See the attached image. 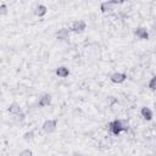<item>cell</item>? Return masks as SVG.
Returning <instances> with one entry per match:
<instances>
[{"mask_svg":"<svg viewBox=\"0 0 156 156\" xmlns=\"http://www.w3.org/2000/svg\"><path fill=\"white\" fill-rule=\"evenodd\" d=\"M116 4V1H107V2H102L101 5V10L102 11H107V10H111V5Z\"/></svg>","mask_w":156,"mask_h":156,"instance_id":"8fae6325","label":"cell"},{"mask_svg":"<svg viewBox=\"0 0 156 156\" xmlns=\"http://www.w3.org/2000/svg\"><path fill=\"white\" fill-rule=\"evenodd\" d=\"M56 74H57L58 77H61V78H66V77L69 74V71H68L67 67H58V68L56 69Z\"/></svg>","mask_w":156,"mask_h":156,"instance_id":"8992f818","label":"cell"},{"mask_svg":"<svg viewBox=\"0 0 156 156\" xmlns=\"http://www.w3.org/2000/svg\"><path fill=\"white\" fill-rule=\"evenodd\" d=\"M126 78H127V76L124 73H118V72L111 76V80L113 83H122V82H124Z\"/></svg>","mask_w":156,"mask_h":156,"instance_id":"277c9868","label":"cell"},{"mask_svg":"<svg viewBox=\"0 0 156 156\" xmlns=\"http://www.w3.org/2000/svg\"><path fill=\"white\" fill-rule=\"evenodd\" d=\"M33 138V132H29V133H26L24 134V139L28 140V139H32Z\"/></svg>","mask_w":156,"mask_h":156,"instance_id":"9a60e30c","label":"cell"},{"mask_svg":"<svg viewBox=\"0 0 156 156\" xmlns=\"http://www.w3.org/2000/svg\"><path fill=\"white\" fill-rule=\"evenodd\" d=\"M56 124H57V121L56 119H48L44 122L43 124V129L48 133H52L55 129H56Z\"/></svg>","mask_w":156,"mask_h":156,"instance_id":"7a4b0ae2","label":"cell"},{"mask_svg":"<svg viewBox=\"0 0 156 156\" xmlns=\"http://www.w3.org/2000/svg\"><path fill=\"white\" fill-rule=\"evenodd\" d=\"M5 9H6L5 5H1V12H2V13H5Z\"/></svg>","mask_w":156,"mask_h":156,"instance_id":"2e32d148","label":"cell"},{"mask_svg":"<svg viewBox=\"0 0 156 156\" xmlns=\"http://www.w3.org/2000/svg\"><path fill=\"white\" fill-rule=\"evenodd\" d=\"M134 34L138 38H140V39H147V37H149V34H147V32H146L145 28H136L134 30Z\"/></svg>","mask_w":156,"mask_h":156,"instance_id":"5b68a950","label":"cell"},{"mask_svg":"<svg viewBox=\"0 0 156 156\" xmlns=\"http://www.w3.org/2000/svg\"><path fill=\"white\" fill-rule=\"evenodd\" d=\"M85 29V22L82 21V20H78V21H74L72 23V30L76 32V33H82L83 30Z\"/></svg>","mask_w":156,"mask_h":156,"instance_id":"3957f363","label":"cell"},{"mask_svg":"<svg viewBox=\"0 0 156 156\" xmlns=\"http://www.w3.org/2000/svg\"><path fill=\"white\" fill-rule=\"evenodd\" d=\"M141 116L146 119V121H150L152 118V111L149 108V107H143L141 108Z\"/></svg>","mask_w":156,"mask_h":156,"instance_id":"52a82bcc","label":"cell"},{"mask_svg":"<svg viewBox=\"0 0 156 156\" xmlns=\"http://www.w3.org/2000/svg\"><path fill=\"white\" fill-rule=\"evenodd\" d=\"M9 111H10V112H20V107H18L17 104H12V105L10 106Z\"/></svg>","mask_w":156,"mask_h":156,"instance_id":"4fadbf2b","label":"cell"},{"mask_svg":"<svg viewBox=\"0 0 156 156\" xmlns=\"http://www.w3.org/2000/svg\"><path fill=\"white\" fill-rule=\"evenodd\" d=\"M110 127H111V130H112L113 134H119L121 132L127 130V126H126V123H124L123 121H119V119L113 121V122L110 124Z\"/></svg>","mask_w":156,"mask_h":156,"instance_id":"6da1fadb","label":"cell"},{"mask_svg":"<svg viewBox=\"0 0 156 156\" xmlns=\"http://www.w3.org/2000/svg\"><path fill=\"white\" fill-rule=\"evenodd\" d=\"M34 12H35V15H37V16L41 17V16H44V15L46 13V7H45L44 5H38V6L35 7Z\"/></svg>","mask_w":156,"mask_h":156,"instance_id":"9c48e42d","label":"cell"},{"mask_svg":"<svg viewBox=\"0 0 156 156\" xmlns=\"http://www.w3.org/2000/svg\"><path fill=\"white\" fill-rule=\"evenodd\" d=\"M149 88L151 90H156V77H152L150 83H149Z\"/></svg>","mask_w":156,"mask_h":156,"instance_id":"7c38bea8","label":"cell"},{"mask_svg":"<svg viewBox=\"0 0 156 156\" xmlns=\"http://www.w3.org/2000/svg\"><path fill=\"white\" fill-rule=\"evenodd\" d=\"M50 102H51V96H50V95H44V96L40 99V101H39V105L44 107V106H48Z\"/></svg>","mask_w":156,"mask_h":156,"instance_id":"30bf717a","label":"cell"},{"mask_svg":"<svg viewBox=\"0 0 156 156\" xmlns=\"http://www.w3.org/2000/svg\"><path fill=\"white\" fill-rule=\"evenodd\" d=\"M20 156H32V151L30 150H23L22 152H20Z\"/></svg>","mask_w":156,"mask_h":156,"instance_id":"5bb4252c","label":"cell"},{"mask_svg":"<svg viewBox=\"0 0 156 156\" xmlns=\"http://www.w3.org/2000/svg\"><path fill=\"white\" fill-rule=\"evenodd\" d=\"M68 34H69V30L66 29V28H62V29H60V30L57 32V38H58L60 40H65V39H67Z\"/></svg>","mask_w":156,"mask_h":156,"instance_id":"ba28073f","label":"cell"},{"mask_svg":"<svg viewBox=\"0 0 156 156\" xmlns=\"http://www.w3.org/2000/svg\"><path fill=\"white\" fill-rule=\"evenodd\" d=\"M155 107H156V104H155Z\"/></svg>","mask_w":156,"mask_h":156,"instance_id":"e0dca14e","label":"cell"}]
</instances>
